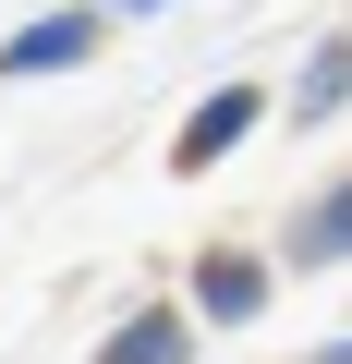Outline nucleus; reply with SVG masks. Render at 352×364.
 <instances>
[{"mask_svg": "<svg viewBox=\"0 0 352 364\" xmlns=\"http://www.w3.org/2000/svg\"><path fill=\"white\" fill-rule=\"evenodd\" d=\"M316 243H352V195H340V207H328V219H316Z\"/></svg>", "mask_w": 352, "mask_h": 364, "instance_id": "nucleus-5", "label": "nucleus"}, {"mask_svg": "<svg viewBox=\"0 0 352 364\" xmlns=\"http://www.w3.org/2000/svg\"><path fill=\"white\" fill-rule=\"evenodd\" d=\"M85 37H97V25H85V13H49V25H25V37H13V49H0V73H49V61H73V49H85Z\"/></svg>", "mask_w": 352, "mask_h": 364, "instance_id": "nucleus-2", "label": "nucleus"}, {"mask_svg": "<svg viewBox=\"0 0 352 364\" xmlns=\"http://www.w3.org/2000/svg\"><path fill=\"white\" fill-rule=\"evenodd\" d=\"M170 352H183V316H134L110 340V364H170Z\"/></svg>", "mask_w": 352, "mask_h": 364, "instance_id": "nucleus-4", "label": "nucleus"}, {"mask_svg": "<svg viewBox=\"0 0 352 364\" xmlns=\"http://www.w3.org/2000/svg\"><path fill=\"white\" fill-rule=\"evenodd\" d=\"M243 134H255V85H231V97H207V109L183 122V170H207V158L243 146Z\"/></svg>", "mask_w": 352, "mask_h": 364, "instance_id": "nucleus-1", "label": "nucleus"}, {"mask_svg": "<svg viewBox=\"0 0 352 364\" xmlns=\"http://www.w3.org/2000/svg\"><path fill=\"white\" fill-rule=\"evenodd\" d=\"M255 304H267V279L243 255H207V316H255Z\"/></svg>", "mask_w": 352, "mask_h": 364, "instance_id": "nucleus-3", "label": "nucleus"}]
</instances>
